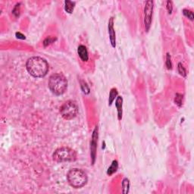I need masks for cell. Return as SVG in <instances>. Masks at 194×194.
I'll return each instance as SVG.
<instances>
[{"mask_svg": "<svg viewBox=\"0 0 194 194\" xmlns=\"http://www.w3.org/2000/svg\"><path fill=\"white\" fill-rule=\"evenodd\" d=\"M15 35H16V37L18 38V39H20V40H25V36L23 35L20 32H17L16 34H15Z\"/></svg>", "mask_w": 194, "mask_h": 194, "instance_id": "obj_23", "label": "cell"}, {"mask_svg": "<svg viewBox=\"0 0 194 194\" xmlns=\"http://www.w3.org/2000/svg\"><path fill=\"white\" fill-rule=\"evenodd\" d=\"M48 87L54 94L62 95L68 88V81L62 74H54L51 75L48 81Z\"/></svg>", "mask_w": 194, "mask_h": 194, "instance_id": "obj_2", "label": "cell"}, {"mask_svg": "<svg viewBox=\"0 0 194 194\" xmlns=\"http://www.w3.org/2000/svg\"><path fill=\"white\" fill-rule=\"evenodd\" d=\"M183 14L185 17H187V18H189L190 21H193L194 16H193V13L192 11H190V10H189V9H186V8H185V9L183 10Z\"/></svg>", "mask_w": 194, "mask_h": 194, "instance_id": "obj_17", "label": "cell"}, {"mask_svg": "<svg viewBox=\"0 0 194 194\" xmlns=\"http://www.w3.org/2000/svg\"><path fill=\"white\" fill-rule=\"evenodd\" d=\"M108 34H109V40H110L111 45L113 48L116 46V34H115V28H114V18L112 17L108 21Z\"/></svg>", "mask_w": 194, "mask_h": 194, "instance_id": "obj_8", "label": "cell"}, {"mask_svg": "<svg viewBox=\"0 0 194 194\" xmlns=\"http://www.w3.org/2000/svg\"><path fill=\"white\" fill-rule=\"evenodd\" d=\"M57 39L55 37H51V36H48V37H47L44 40L43 46L45 47L48 46H49L50 44L53 43Z\"/></svg>", "mask_w": 194, "mask_h": 194, "instance_id": "obj_15", "label": "cell"}, {"mask_svg": "<svg viewBox=\"0 0 194 194\" xmlns=\"http://www.w3.org/2000/svg\"><path fill=\"white\" fill-rule=\"evenodd\" d=\"M178 72L180 73V75H181V76L184 77V78H185V77L187 76V70L186 68L184 67V65H182V63H178Z\"/></svg>", "mask_w": 194, "mask_h": 194, "instance_id": "obj_16", "label": "cell"}, {"mask_svg": "<svg viewBox=\"0 0 194 194\" xmlns=\"http://www.w3.org/2000/svg\"><path fill=\"white\" fill-rule=\"evenodd\" d=\"M67 179L69 184L76 189L85 186L88 181L86 172L79 168H73L70 170L67 175Z\"/></svg>", "mask_w": 194, "mask_h": 194, "instance_id": "obj_3", "label": "cell"}, {"mask_svg": "<svg viewBox=\"0 0 194 194\" xmlns=\"http://www.w3.org/2000/svg\"><path fill=\"white\" fill-rule=\"evenodd\" d=\"M20 11H21V3H18L12 10V14L15 15V17L18 18L20 15Z\"/></svg>", "mask_w": 194, "mask_h": 194, "instance_id": "obj_19", "label": "cell"}, {"mask_svg": "<svg viewBox=\"0 0 194 194\" xmlns=\"http://www.w3.org/2000/svg\"><path fill=\"white\" fill-rule=\"evenodd\" d=\"M78 112V105L74 101H67L60 108V113L65 119L71 120L76 117Z\"/></svg>", "mask_w": 194, "mask_h": 194, "instance_id": "obj_5", "label": "cell"}, {"mask_svg": "<svg viewBox=\"0 0 194 194\" xmlns=\"http://www.w3.org/2000/svg\"><path fill=\"white\" fill-rule=\"evenodd\" d=\"M166 8L168 10V13L172 14V11H173V3L172 1H167L166 2Z\"/></svg>", "mask_w": 194, "mask_h": 194, "instance_id": "obj_22", "label": "cell"}, {"mask_svg": "<svg viewBox=\"0 0 194 194\" xmlns=\"http://www.w3.org/2000/svg\"><path fill=\"white\" fill-rule=\"evenodd\" d=\"M118 168V162L117 160H114L113 162H112V165H110V167L108 168V171H107V175H113L114 173L117 172V170Z\"/></svg>", "mask_w": 194, "mask_h": 194, "instance_id": "obj_11", "label": "cell"}, {"mask_svg": "<svg viewBox=\"0 0 194 194\" xmlns=\"http://www.w3.org/2000/svg\"><path fill=\"white\" fill-rule=\"evenodd\" d=\"M98 127H96L95 129L93 131L92 140L90 142V157L92 165H94L96 162V149H97V140H98Z\"/></svg>", "mask_w": 194, "mask_h": 194, "instance_id": "obj_7", "label": "cell"}, {"mask_svg": "<svg viewBox=\"0 0 194 194\" xmlns=\"http://www.w3.org/2000/svg\"><path fill=\"white\" fill-rule=\"evenodd\" d=\"M81 87L83 93L85 94H89L90 93V88L88 87V85L87 84V83H85L84 81H81Z\"/></svg>", "mask_w": 194, "mask_h": 194, "instance_id": "obj_18", "label": "cell"}, {"mask_svg": "<svg viewBox=\"0 0 194 194\" xmlns=\"http://www.w3.org/2000/svg\"><path fill=\"white\" fill-rule=\"evenodd\" d=\"M115 106H116L117 111H118V120H121L122 118V115H123V98L121 96H118L116 98L115 101Z\"/></svg>", "mask_w": 194, "mask_h": 194, "instance_id": "obj_10", "label": "cell"}, {"mask_svg": "<svg viewBox=\"0 0 194 194\" xmlns=\"http://www.w3.org/2000/svg\"><path fill=\"white\" fill-rule=\"evenodd\" d=\"M78 53L80 58L84 62H88L89 60V53H88L87 48L85 46L80 45L78 48Z\"/></svg>", "mask_w": 194, "mask_h": 194, "instance_id": "obj_9", "label": "cell"}, {"mask_svg": "<svg viewBox=\"0 0 194 194\" xmlns=\"http://www.w3.org/2000/svg\"><path fill=\"white\" fill-rule=\"evenodd\" d=\"M166 67L168 70L172 69V59H171V55H169V53L167 54L166 55Z\"/></svg>", "mask_w": 194, "mask_h": 194, "instance_id": "obj_21", "label": "cell"}, {"mask_svg": "<svg viewBox=\"0 0 194 194\" xmlns=\"http://www.w3.org/2000/svg\"><path fill=\"white\" fill-rule=\"evenodd\" d=\"M26 68L30 75L34 78H43L48 71V64L41 57H31L27 61Z\"/></svg>", "mask_w": 194, "mask_h": 194, "instance_id": "obj_1", "label": "cell"}, {"mask_svg": "<svg viewBox=\"0 0 194 194\" xmlns=\"http://www.w3.org/2000/svg\"><path fill=\"white\" fill-rule=\"evenodd\" d=\"M130 188V181L128 178H125L122 181V192L123 193H128L129 192Z\"/></svg>", "mask_w": 194, "mask_h": 194, "instance_id": "obj_14", "label": "cell"}, {"mask_svg": "<svg viewBox=\"0 0 194 194\" xmlns=\"http://www.w3.org/2000/svg\"><path fill=\"white\" fill-rule=\"evenodd\" d=\"M154 4L152 1L146 2L145 8H144V26L146 31H148L150 28L151 23L152 19V14H153Z\"/></svg>", "mask_w": 194, "mask_h": 194, "instance_id": "obj_6", "label": "cell"}, {"mask_svg": "<svg viewBox=\"0 0 194 194\" xmlns=\"http://www.w3.org/2000/svg\"><path fill=\"white\" fill-rule=\"evenodd\" d=\"M118 97V90L116 88H112L109 93V98H108V105H112L114 101L115 100V98Z\"/></svg>", "mask_w": 194, "mask_h": 194, "instance_id": "obj_13", "label": "cell"}, {"mask_svg": "<svg viewBox=\"0 0 194 194\" xmlns=\"http://www.w3.org/2000/svg\"><path fill=\"white\" fill-rule=\"evenodd\" d=\"M182 100H183V96L180 93H177L175 95V102L178 105V106H181L182 105Z\"/></svg>", "mask_w": 194, "mask_h": 194, "instance_id": "obj_20", "label": "cell"}, {"mask_svg": "<svg viewBox=\"0 0 194 194\" xmlns=\"http://www.w3.org/2000/svg\"><path fill=\"white\" fill-rule=\"evenodd\" d=\"M52 158L57 162H74L77 159V153L69 147H61L55 151Z\"/></svg>", "mask_w": 194, "mask_h": 194, "instance_id": "obj_4", "label": "cell"}, {"mask_svg": "<svg viewBox=\"0 0 194 194\" xmlns=\"http://www.w3.org/2000/svg\"><path fill=\"white\" fill-rule=\"evenodd\" d=\"M75 2H71V1H65V10L66 12L68 13L71 14L75 9Z\"/></svg>", "mask_w": 194, "mask_h": 194, "instance_id": "obj_12", "label": "cell"}]
</instances>
